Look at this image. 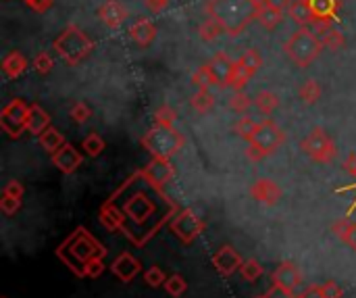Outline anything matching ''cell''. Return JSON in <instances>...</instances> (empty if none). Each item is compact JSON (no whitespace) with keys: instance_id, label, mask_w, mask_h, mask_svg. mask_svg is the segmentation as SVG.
<instances>
[{"instance_id":"1","label":"cell","mask_w":356,"mask_h":298,"mask_svg":"<svg viewBox=\"0 0 356 298\" xmlns=\"http://www.w3.org/2000/svg\"><path fill=\"white\" fill-rule=\"evenodd\" d=\"M179 207L161 186L152 184L144 171L130 175L103 204L100 223L111 231H121L134 246L142 248L154 234L177 215Z\"/></svg>"},{"instance_id":"2","label":"cell","mask_w":356,"mask_h":298,"mask_svg":"<svg viewBox=\"0 0 356 298\" xmlns=\"http://www.w3.org/2000/svg\"><path fill=\"white\" fill-rule=\"evenodd\" d=\"M57 256L80 277L86 275V265L92 258H105L107 256V248L86 229V227H78L59 248H57Z\"/></svg>"},{"instance_id":"3","label":"cell","mask_w":356,"mask_h":298,"mask_svg":"<svg viewBox=\"0 0 356 298\" xmlns=\"http://www.w3.org/2000/svg\"><path fill=\"white\" fill-rule=\"evenodd\" d=\"M258 5V0H208L204 11L225 28L229 38H238L256 19Z\"/></svg>"},{"instance_id":"4","label":"cell","mask_w":356,"mask_h":298,"mask_svg":"<svg viewBox=\"0 0 356 298\" xmlns=\"http://www.w3.org/2000/svg\"><path fill=\"white\" fill-rule=\"evenodd\" d=\"M53 49L67 65L75 67L90 57V53L94 51V40L82 28L71 24L55 38Z\"/></svg>"},{"instance_id":"5","label":"cell","mask_w":356,"mask_h":298,"mask_svg":"<svg viewBox=\"0 0 356 298\" xmlns=\"http://www.w3.org/2000/svg\"><path fill=\"white\" fill-rule=\"evenodd\" d=\"M321 49H323V44L312 28H298L290 36V40L283 44L285 55L300 69H306L308 65H312L317 61V57L321 55Z\"/></svg>"},{"instance_id":"6","label":"cell","mask_w":356,"mask_h":298,"mask_svg":"<svg viewBox=\"0 0 356 298\" xmlns=\"http://www.w3.org/2000/svg\"><path fill=\"white\" fill-rule=\"evenodd\" d=\"M184 144H186L184 134H179L175 128L157 125V123L142 138V146L154 159H171L173 155H177L184 148Z\"/></svg>"},{"instance_id":"7","label":"cell","mask_w":356,"mask_h":298,"mask_svg":"<svg viewBox=\"0 0 356 298\" xmlns=\"http://www.w3.org/2000/svg\"><path fill=\"white\" fill-rule=\"evenodd\" d=\"M28 117L30 105L21 98H13L0 111V128L5 134H9V138H19L24 132H28Z\"/></svg>"},{"instance_id":"8","label":"cell","mask_w":356,"mask_h":298,"mask_svg":"<svg viewBox=\"0 0 356 298\" xmlns=\"http://www.w3.org/2000/svg\"><path fill=\"white\" fill-rule=\"evenodd\" d=\"M300 148L310 157V161L314 163H321V165H327L333 161L335 157V144L333 140L329 138V134L323 130V128H314L300 144Z\"/></svg>"},{"instance_id":"9","label":"cell","mask_w":356,"mask_h":298,"mask_svg":"<svg viewBox=\"0 0 356 298\" xmlns=\"http://www.w3.org/2000/svg\"><path fill=\"white\" fill-rule=\"evenodd\" d=\"M204 229V221L200 219V215L194 209H184L177 211V215L171 219V231L184 242V244H192Z\"/></svg>"},{"instance_id":"10","label":"cell","mask_w":356,"mask_h":298,"mask_svg":"<svg viewBox=\"0 0 356 298\" xmlns=\"http://www.w3.org/2000/svg\"><path fill=\"white\" fill-rule=\"evenodd\" d=\"M252 142L258 148H262L267 155H273L285 142V134L273 119L265 117L262 121H258V128H256V134H254Z\"/></svg>"},{"instance_id":"11","label":"cell","mask_w":356,"mask_h":298,"mask_svg":"<svg viewBox=\"0 0 356 298\" xmlns=\"http://www.w3.org/2000/svg\"><path fill=\"white\" fill-rule=\"evenodd\" d=\"M51 159H53V165H55L61 173H67V175L75 173V171L82 167V163H84V155H82L73 144H67V142H65L57 152H53Z\"/></svg>"},{"instance_id":"12","label":"cell","mask_w":356,"mask_h":298,"mask_svg":"<svg viewBox=\"0 0 356 298\" xmlns=\"http://www.w3.org/2000/svg\"><path fill=\"white\" fill-rule=\"evenodd\" d=\"M127 7L121 3V0H105V3L98 7V19L109 28V30H119L125 19H127Z\"/></svg>"},{"instance_id":"13","label":"cell","mask_w":356,"mask_h":298,"mask_svg":"<svg viewBox=\"0 0 356 298\" xmlns=\"http://www.w3.org/2000/svg\"><path fill=\"white\" fill-rule=\"evenodd\" d=\"M208 69L215 78V86L219 88H229L233 71H235V61H231L225 53H217L208 63Z\"/></svg>"},{"instance_id":"14","label":"cell","mask_w":356,"mask_h":298,"mask_svg":"<svg viewBox=\"0 0 356 298\" xmlns=\"http://www.w3.org/2000/svg\"><path fill=\"white\" fill-rule=\"evenodd\" d=\"M242 256H240V252L233 248V246H221L215 254H213V265H215V269L223 275V277H229V275H233L235 271H240V267H242Z\"/></svg>"},{"instance_id":"15","label":"cell","mask_w":356,"mask_h":298,"mask_svg":"<svg viewBox=\"0 0 356 298\" xmlns=\"http://www.w3.org/2000/svg\"><path fill=\"white\" fill-rule=\"evenodd\" d=\"M250 196L260 202V204H267V207H275L281 198V188L273 182V179H267V177H260L256 179L252 186H250Z\"/></svg>"},{"instance_id":"16","label":"cell","mask_w":356,"mask_h":298,"mask_svg":"<svg viewBox=\"0 0 356 298\" xmlns=\"http://www.w3.org/2000/svg\"><path fill=\"white\" fill-rule=\"evenodd\" d=\"M111 271H113V275L119 277L123 283H130V281H134V277L142 271V263H140L134 254L121 252V254L113 261Z\"/></svg>"},{"instance_id":"17","label":"cell","mask_w":356,"mask_h":298,"mask_svg":"<svg viewBox=\"0 0 356 298\" xmlns=\"http://www.w3.org/2000/svg\"><path fill=\"white\" fill-rule=\"evenodd\" d=\"M308 5H310V11L314 15L312 28L323 26V24H333L337 19L339 9H341L339 0H308Z\"/></svg>"},{"instance_id":"18","label":"cell","mask_w":356,"mask_h":298,"mask_svg":"<svg viewBox=\"0 0 356 298\" xmlns=\"http://www.w3.org/2000/svg\"><path fill=\"white\" fill-rule=\"evenodd\" d=\"M142 171H144V175H146L152 184H157V186H161V188H163L167 182H171L173 175H175V167L171 165L169 159H152Z\"/></svg>"},{"instance_id":"19","label":"cell","mask_w":356,"mask_h":298,"mask_svg":"<svg viewBox=\"0 0 356 298\" xmlns=\"http://www.w3.org/2000/svg\"><path fill=\"white\" fill-rule=\"evenodd\" d=\"M157 38V26L152 19L148 17H142L138 19L132 28H130V40L134 44H138L140 49H148Z\"/></svg>"},{"instance_id":"20","label":"cell","mask_w":356,"mask_h":298,"mask_svg":"<svg viewBox=\"0 0 356 298\" xmlns=\"http://www.w3.org/2000/svg\"><path fill=\"white\" fill-rule=\"evenodd\" d=\"M271 277H273V283L283 286V288H287V290H296V288L300 286V281H302V275H300L298 267H296L292 261L279 263V265L275 267V271H273Z\"/></svg>"},{"instance_id":"21","label":"cell","mask_w":356,"mask_h":298,"mask_svg":"<svg viewBox=\"0 0 356 298\" xmlns=\"http://www.w3.org/2000/svg\"><path fill=\"white\" fill-rule=\"evenodd\" d=\"M312 30H314V34L319 36V40H321V44H323L325 51H329V53H339V51L346 46L344 34H341L337 28H333V24H323V26H317V28H312Z\"/></svg>"},{"instance_id":"22","label":"cell","mask_w":356,"mask_h":298,"mask_svg":"<svg viewBox=\"0 0 356 298\" xmlns=\"http://www.w3.org/2000/svg\"><path fill=\"white\" fill-rule=\"evenodd\" d=\"M28 67H30V63H28L26 55L19 53V51H11V53L3 59V65H0V69H3V73H5L7 80H17V78H21V76L28 71Z\"/></svg>"},{"instance_id":"23","label":"cell","mask_w":356,"mask_h":298,"mask_svg":"<svg viewBox=\"0 0 356 298\" xmlns=\"http://www.w3.org/2000/svg\"><path fill=\"white\" fill-rule=\"evenodd\" d=\"M287 15L298 28H312V24H314V15L310 11L308 0H294Z\"/></svg>"},{"instance_id":"24","label":"cell","mask_w":356,"mask_h":298,"mask_svg":"<svg viewBox=\"0 0 356 298\" xmlns=\"http://www.w3.org/2000/svg\"><path fill=\"white\" fill-rule=\"evenodd\" d=\"M235 65H238V69H240L248 80H252V78L258 73V69L262 67V57H260V53H258L256 49H248V51L235 61Z\"/></svg>"},{"instance_id":"25","label":"cell","mask_w":356,"mask_h":298,"mask_svg":"<svg viewBox=\"0 0 356 298\" xmlns=\"http://www.w3.org/2000/svg\"><path fill=\"white\" fill-rule=\"evenodd\" d=\"M46 128H51V115L40 105H30L28 132L34 134V136H40Z\"/></svg>"},{"instance_id":"26","label":"cell","mask_w":356,"mask_h":298,"mask_svg":"<svg viewBox=\"0 0 356 298\" xmlns=\"http://www.w3.org/2000/svg\"><path fill=\"white\" fill-rule=\"evenodd\" d=\"M260 3V0H258ZM281 19H283V13L281 11H277V9H273V7H269V5H258V11H256V21L265 28V30H275L279 24H281Z\"/></svg>"},{"instance_id":"27","label":"cell","mask_w":356,"mask_h":298,"mask_svg":"<svg viewBox=\"0 0 356 298\" xmlns=\"http://www.w3.org/2000/svg\"><path fill=\"white\" fill-rule=\"evenodd\" d=\"M38 140H40V146L48 152V155H53V152H57L63 144H65V138H63V134L57 130V128H46L40 136H38Z\"/></svg>"},{"instance_id":"28","label":"cell","mask_w":356,"mask_h":298,"mask_svg":"<svg viewBox=\"0 0 356 298\" xmlns=\"http://www.w3.org/2000/svg\"><path fill=\"white\" fill-rule=\"evenodd\" d=\"M254 107L258 109L260 115L269 117L277 107H279V96L271 90H260L256 96H254Z\"/></svg>"},{"instance_id":"29","label":"cell","mask_w":356,"mask_h":298,"mask_svg":"<svg viewBox=\"0 0 356 298\" xmlns=\"http://www.w3.org/2000/svg\"><path fill=\"white\" fill-rule=\"evenodd\" d=\"M221 34H225V28H223L215 17H206V19L200 24V28H198V36H200L202 42H213V40H217Z\"/></svg>"},{"instance_id":"30","label":"cell","mask_w":356,"mask_h":298,"mask_svg":"<svg viewBox=\"0 0 356 298\" xmlns=\"http://www.w3.org/2000/svg\"><path fill=\"white\" fill-rule=\"evenodd\" d=\"M190 105L196 113H208L215 107V96L211 94V90H196L190 98Z\"/></svg>"},{"instance_id":"31","label":"cell","mask_w":356,"mask_h":298,"mask_svg":"<svg viewBox=\"0 0 356 298\" xmlns=\"http://www.w3.org/2000/svg\"><path fill=\"white\" fill-rule=\"evenodd\" d=\"M298 96L304 100V105H314L321 98V86L317 80H304L298 88Z\"/></svg>"},{"instance_id":"32","label":"cell","mask_w":356,"mask_h":298,"mask_svg":"<svg viewBox=\"0 0 356 298\" xmlns=\"http://www.w3.org/2000/svg\"><path fill=\"white\" fill-rule=\"evenodd\" d=\"M105 140L100 138V134H96V132H92V134H88L84 140H82V150L88 155V157H100L103 155V150H105Z\"/></svg>"},{"instance_id":"33","label":"cell","mask_w":356,"mask_h":298,"mask_svg":"<svg viewBox=\"0 0 356 298\" xmlns=\"http://www.w3.org/2000/svg\"><path fill=\"white\" fill-rule=\"evenodd\" d=\"M256 128H258V123L252 119V117H240L238 119V123L233 125V132L242 138V140H246V142H252V138H254V134H256Z\"/></svg>"},{"instance_id":"34","label":"cell","mask_w":356,"mask_h":298,"mask_svg":"<svg viewBox=\"0 0 356 298\" xmlns=\"http://www.w3.org/2000/svg\"><path fill=\"white\" fill-rule=\"evenodd\" d=\"M192 84H194L198 90H211V86H215V78H213L208 65H202V67H198V69L192 73Z\"/></svg>"},{"instance_id":"35","label":"cell","mask_w":356,"mask_h":298,"mask_svg":"<svg viewBox=\"0 0 356 298\" xmlns=\"http://www.w3.org/2000/svg\"><path fill=\"white\" fill-rule=\"evenodd\" d=\"M175 121H177V113L173 107L169 105H161L157 111H154V123L157 125H167V128H175Z\"/></svg>"},{"instance_id":"36","label":"cell","mask_w":356,"mask_h":298,"mask_svg":"<svg viewBox=\"0 0 356 298\" xmlns=\"http://www.w3.org/2000/svg\"><path fill=\"white\" fill-rule=\"evenodd\" d=\"M254 100L244 92V90H238V92H233L231 94V98H229V109L233 111V113H246L248 109H250V105H252Z\"/></svg>"},{"instance_id":"37","label":"cell","mask_w":356,"mask_h":298,"mask_svg":"<svg viewBox=\"0 0 356 298\" xmlns=\"http://www.w3.org/2000/svg\"><path fill=\"white\" fill-rule=\"evenodd\" d=\"M240 273H242V277H244L246 281H256V279L262 275V267H260V263H258L256 258H248V261L242 263Z\"/></svg>"},{"instance_id":"38","label":"cell","mask_w":356,"mask_h":298,"mask_svg":"<svg viewBox=\"0 0 356 298\" xmlns=\"http://www.w3.org/2000/svg\"><path fill=\"white\" fill-rule=\"evenodd\" d=\"M69 117H71L75 123H86V121L92 117V109H90L84 100H78V103H73V105H71V109H69Z\"/></svg>"},{"instance_id":"39","label":"cell","mask_w":356,"mask_h":298,"mask_svg":"<svg viewBox=\"0 0 356 298\" xmlns=\"http://www.w3.org/2000/svg\"><path fill=\"white\" fill-rule=\"evenodd\" d=\"M53 67H55V59L51 57V53L42 51V53L36 55V59H34V69H36L40 76H48V73L53 71Z\"/></svg>"},{"instance_id":"40","label":"cell","mask_w":356,"mask_h":298,"mask_svg":"<svg viewBox=\"0 0 356 298\" xmlns=\"http://www.w3.org/2000/svg\"><path fill=\"white\" fill-rule=\"evenodd\" d=\"M165 290L171 294V296H181L186 290H188V283H186V279L181 277V275H171V277H167V281H165Z\"/></svg>"},{"instance_id":"41","label":"cell","mask_w":356,"mask_h":298,"mask_svg":"<svg viewBox=\"0 0 356 298\" xmlns=\"http://www.w3.org/2000/svg\"><path fill=\"white\" fill-rule=\"evenodd\" d=\"M19 209H21V198L9 196L3 192V198H0V211H3L5 215H15Z\"/></svg>"},{"instance_id":"42","label":"cell","mask_w":356,"mask_h":298,"mask_svg":"<svg viewBox=\"0 0 356 298\" xmlns=\"http://www.w3.org/2000/svg\"><path fill=\"white\" fill-rule=\"evenodd\" d=\"M144 281H146L150 288H159V286H165L167 277H165V273H163L161 267H150V269L144 273Z\"/></svg>"},{"instance_id":"43","label":"cell","mask_w":356,"mask_h":298,"mask_svg":"<svg viewBox=\"0 0 356 298\" xmlns=\"http://www.w3.org/2000/svg\"><path fill=\"white\" fill-rule=\"evenodd\" d=\"M105 271V261L103 258H92L88 265H86V277H100Z\"/></svg>"},{"instance_id":"44","label":"cell","mask_w":356,"mask_h":298,"mask_svg":"<svg viewBox=\"0 0 356 298\" xmlns=\"http://www.w3.org/2000/svg\"><path fill=\"white\" fill-rule=\"evenodd\" d=\"M321 292H323L325 298H341V294H344L341 286L335 283V281H325V283L321 286Z\"/></svg>"},{"instance_id":"45","label":"cell","mask_w":356,"mask_h":298,"mask_svg":"<svg viewBox=\"0 0 356 298\" xmlns=\"http://www.w3.org/2000/svg\"><path fill=\"white\" fill-rule=\"evenodd\" d=\"M350 225H352V221H350L348 217H344V219L335 221L331 229H333V234L344 242V240H346V236H348V231H350Z\"/></svg>"},{"instance_id":"46","label":"cell","mask_w":356,"mask_h":298,"mask_svg":"<svg viewBox=\"0 0 356 298\" xmlns=\"http://www.w3.org/2000/svg\"><path fill=\"white\" fill-rule=\"evenodd\" d=\"M24 3H26L34 13H46V11L55 5V0H24Z\"/></svg>"},{"instance_id":"47","label":"cell","mask_w":356,"mask_h":298,"mask_svg":"<svg viewBox=\"0 0 356 298\" xmlns=\"http://www.w3.org/2000/svg\"><path fill=\"white\" fill-rule=\"evenodd\" d=\"M265 157H267V152H265L262 148H258L254 142H248V146H246V159H248V161L258 163V161H262Z\"/></svg>"},{"instance_id":"48","label":"cell","mask_w":356,"mask_h":298,"mask_svg":"<svg viewBox=\"0 0 356 298\" xmlns=\"http://www.w3.org/2000/svg\"><path fill=\"white\" fill-rule=\"evenodd\" d=\"M5 194H9V196H17V198H24V192H26V188H24V184L21 182H17V179H11L9 184H5V190H3Z\"/></svg>"},{"instance_id":"49","label":"cell","mask_w":356,"mask_h":298,"mask_svg":"<svg viewBox=\"0 0 356 298\" xmlns=\"http://www.w3.org/2000/svg\"><path fill=\"white\" fill-rule=\"evenodd\" d=\"M292 292H294V290H287V288H283V286L273 283V286L269 288V292H267V298H294Z\"/></svg>"},{"instance_id":"50","label":"cell","mask_w":356,"mask_h":298,"mask_svg":"<svg viewBox=\"0 0 356 298\" xmlns=\"http://www.w3.org/2000/svg\"><path fill=\"white\" fill-rule=\"evenodd\" d=\"M171 0H144V7L150 11V13H161L169 7Z\"/></svg>"},{"instance_id":"51","label":"cell","mask_w":356,"mask_h":298,"mask_svg":"<svg viewBox=\"0 0 356 298\" xmlns=\"http://www.w3.org/2000/svg\"><path fill=\"white\" fill-rule=\"evenodd\" d=\"M262 5H269V7H273V9H277V11H290V7H292V3L294 0H260Z\"/></svg>"},{"instance_id":"52","label":"cell","mask_w":356,"mask_h":298,"mask_svg":"<svg viewBox=\"0 0 356 298\" xmlns=\"http://www.w3.org/2000/svg\"><path fill=\"white\" fill-rule=\"evenodd\" d=\"M344 171L356 177V152H352L344 159Z\"/></svg>"},{"instance_id":"53","label":"cell","mask_w":356,"mask_h":298,"mask_svg":"<svg viewBox=\"0 0 356 298\" xmlns=\"http://www.w3.org/2000/svg\"><path fill=\"white\" fill-rule=\"evenodd\" d=\"M300 298H325V296L321 292V286H310L300 294Z\"/></svg>"},{"instance_id":"54","label":"cell","mask_w":356,"mask_h":298,"mask_svg":"<svg viewBox=\"0 0 356 298\" xmlns=\"http://www.w3.org/2000/svg\"><path fill=\"white\" fill-rule=\"evenodd\" d=\"M352 250H356V221H352V225H350V231H348V236H346V240H344Z\"/></svg>"},{"instance_id":"55","label":"cell","mask_w":356,"mask_h":298,"mask_svg":"<svg viewBox=\"0 0 356 298\" xmlns=\"http://www.w3.org/2000/svg\"><path fill=\"white\" fill-rule=\"evenodd\" d=\"M256 298H267V296H256Z\"/></svg>"},{"instance_id":"56","label":"cell","mask_w":356,"mask_h":298,"mask_svg":"<svg viewBox=\"0 0 356 298\" xmlns=\"http://www.w3.org/2000/svg\"><path fill=\"white\" fill-rule=\"evenodd\" d=\"M354 207H356V202H354ZM354 207H352V209H350V211H354Z\"/></svg>"}]
</instances>
